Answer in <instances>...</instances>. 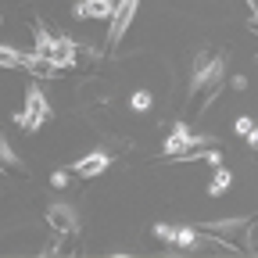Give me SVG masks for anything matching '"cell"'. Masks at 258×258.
<instances>
[{"instance_id": "ac0fdd59", "label": "cell", "mask_w": 258, "mask_h": 258, "mask_svg": "<svg viewBox=\"0 0 258 258\" xmlns=\"http://www.w3.org/2000/svg\"><path fill=\"white\" fill-rule=\"evenodd\" d=\"M247 29H251V32H258V15H251V18H247Z\"/></svg>"}, {"instance_id": "7a4b0ae2", "label": "cell", "mask_w": 258, "mask_h": 258, "mask_svg": "<svg viewBox=\"0 0 258 258\" xmlns=\"http://www.w3.org/2000/svg\"><path fill=\"white\" fill-rule=\"evenodd\" d=\"M254 219L251 215H237V219H215V222H201L198 230L205 233L208 244L215 247H230V251H247V237L254 233L251 230Z\"/></svg>"}, {"instance_id": "ffe728a7", "label": "cell", "mask_w": 258, "mask_h": 258, "mask_svg": "<svg viewBox=\"0 0 258 258\" xmlns=\"http://www.w3.org/2000/svg\"><path fill=\"white\" fill-rule=\"evenodd\" d=\"M254 61H258V57H254Z\"/></svg>"}, {"instance_id": "277c9868", "label": "cell", "mask_w": 258, "mask_h": 258, "mask_svg": "<svg viewBox=\"0 0 258 258\" xmlns=\"http://www.w3.org/2000/svg\"><path fill=\"white\" fill-rule=\"evenodd\" d=\"M36 50L57 69H72L76 64V43L69 36H54L47 25H36Z\"/></svg>"}, {"instance_id": "5bb4252c", "label": "cell", "mask_w": 258, "mask_h": 258, "mask_svg": "<svg viewBox=\"0 0 258 258\" xmlns=\"http://www.w3.org/2000/svg\"><path fill=\"white\" fill-rule=\"evenodd\" d=\"M0 154H4V165L11 169V165H15V151H11V144H8V137H0Z\"/></svg>"}, {"instance_id": "d6986e66", "label": "cell", "mask_w": 258, "mask_h": 258, "mask_svg": "<svg viewBox=\"0 0 258 258\" xmlns=\"http://www.w3.org/2000/svg\"><path fill=\"white\" fill-rule=\"evenodd\" d=\"M247 8H251V15H258V0H247Z\"/></svg>"}, {"instance_id": "9a60e30c", "label": "cell", "mask_w": 258, "mask_h": 258, "mask_svg": "<svg viewBox=\"0 0 258 258\" xmlns=\"http://www.w3.org/2000/svg\"><path fill=\"white\" fill-rule=\"evenodd\" d=\"M251 129H254V122H251V118H240V122H237V133H240V137H247Z\"/></svg>"}, {"instance_id": "30bf717a", "label": "cell", "mask_w": 258, "mask_h": 258, "mask_svg": "<svg viewBox=\"0 0 258 258\" xmlns=\"http://www.w3.org/2000/svg\"><path fill=\"white\" fill-rule=\"evenodd\" d=\"M115 8H118V0H76L72 15L76 18H86V22H101V18H111Z\"/></svg>"}, {"instance_id": "7c38bea8", "label": "cell", "mask_w": 258, "mask_h": 258, "mask_svg": "<svg viewBox=\"0 0 258 258\" xmlns=\"http://www.w3.org/2000/svg\"><path fill=\"white\" fill-rule=\"evenodd\" d=\"M230 186H233V172L222 169V165H215V176H212V183H208V194H212V198H219V194H226Z\"/></svg>"}, {"instance_id": "5b68a950", "label": "cell", "mask_w": 258, "mask_h": 258, "mask_svg": "<svg viewBox=\"0 0 258 258\" xmlns=\"http://www.w3.org/2000/svg\"><path fill=\"white\" fill-rule=\"evenodd\" d=\"M47 118H50V104H47L43 90H40L36 83H29V86H25V111H22L15 122L25 129V133H36V129L47 125Z\"/></svg>"}, {"instance_id": "3957f363", "label": "cell", "mask_w": 258, "mask_h": 258, "mask_svg": "<svg viewBox=\"0 0 258 258\" xmlns=\"http://www.w3.org/2000/svg\"><path fill=\"white\" fill-rule=\"evenodd\" d=\"M208 144H215V140L194 133L186 122H172V133H169V140H165V147H161V151H165L169 158L194 161V158H205V154H208Z\"/></svg>"}, {"instance_id": "6da1fadb", "label": "cell", "mask_w": 258, "mask_h": 258, "mask_svg": "<svg viewBox=\"0 0 258 258\" xmlns=\"http://www.w3.org/2000/svg\"><path fill=\"white\" fill-rule=\"evenodd\" d=\"M222 76H226V61L222 54L215 50H201L194 57V76H190V93H186V108L198 111V108H208L219 90H222Z\"/></svg>"}, {"instance_id": "e0dca14e", "label": "cell", "mask_w": 258, "mask_h": 258, "mask_svg": "<svg viewBox=\"0 0 258 258\" xmlns=\"http://www.w3.org/2000/svg\"><path fill=\"white\" fill-rule=\"evenodd\" d=\"M247 144H251V147H254V151H258V125H254V129H251V133H247Z\"/></svg>"}, {"instance_id": "4fadbf2b", "label": "cell", "mask_w": 258, "mask_h": 258, "mask_svg": "<svg viewBox=\"0 0 258 258\" xmlns=\"http://www.w3.org/2000/svg\"><path fill=\"white\" fill-rule=\"evenodd\" d=\"M129 104H133V111H147L154 104V97H151V90H137L133 97H129Z\"/></svg>"}, {"instance_id": "52a82bcc", "label": "cell", "mask_w": 258, "mask_h": 258, "mask_svg": "<svg viewBox=\"0 0 258 258\" xmlns=\"http://www.w3.org/2000/svg\"><path fill=\"white\" fill-rule=\"evenodd\" d=\"M154 237L165 240V244H172V247H179V251H190V247H201L205 244V237H201L198 226H169V222H158L154 226Z\"/></svg>"}, {"instance_id": "9c48e42d", "label": "cell", "mask_w": 258, "mask_h": 258, "mask_svg": "<svg viewBox=\"0 0 258 258\" xmlns=\"http://www.w3.org/2000/svg\"><path fill=\"white\" fill-rule=\"evenodd\" d=\"M137 8H140V0H118V8L111 15V29H108V47L122 43L125 29L133 25V18H137Z\"/></svg>"}, {"instance_id": "8992f818", "label": "cell", "mask_w": 258, "mask_h": 258, "mask_svg": "<svg viewBox=\"0 0 258 258\" xmlns=\"http://www.w3.org/2000/svg\"><path fill=\"white\" fill-rule=\"evenodd\" d=\"M0 64L4 69H25V72H36V76H57V64H50L40 50H32V54H22L15 47H0Z\"/></svg>"}, {"instance_id": "ba28073f", "label": "cell", "mask_w": 258, "mask_h": 258, "mask_svg": "<svg viewBox=\"0 0 258 258\" xmlns=\"http://www.w3.org/2000/svg\"><path fill=\"white\" fill-rule=\"evenodd\" d=\"M47 226L54 230V237H76L79 233V212L64 201H54L47 208Z\"/></svg>"}, {"instance_id": "2e32d148", "label": "cell", "mask_w": 258, "mask_h": 258, "mask_svg": "<svg viewBox=\"0 0 258 258\" xmlns=\"http://www.w3.org/2000/svg\"><path fill=\"white\" fill-rule=\"evenodd\" d=\"M64 183H69V176H64V172H54V176H50V186H57V190H61Z\"/></svg>"}, {"instance_id": "8fae6325", "label": "cell", "mask_w": 258, "mask_h": 258, "mask_svg": "<svg viewBox=\"0 0 258 258\" xmlns=\"http://www.w3.org/2000/svg\"><path fill=\"white\" fill-rule=\"evenodd\" d=\"M108 154L104 151H90V154H83L79 161H72V172H79L83 179H93V176H101L104 169H108Z\"/></svg>"}]
</instances>
